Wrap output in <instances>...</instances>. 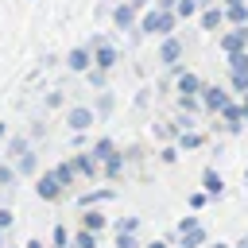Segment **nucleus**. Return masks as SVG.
<instances>
[{
    "mask_svg": "<svg viewBox=\"0 0 248 248\" xmlns=\"http://www.w3.org/2000/svg\"><path fill=\"white\" fill-rule=\"evenodd\" d=\"M174 12L170 8H155V12H147L143 19H140V31L143 35H170V27H174Z\"/></svg>",
    "mask_w": 248,
    "mask_h": 248,
    "instance_id": "nucleus-1",
    "label": "nucleus"
},
{
    "mask_svg": "<svg viewBox=\"0 0 248 248\" xmlns=\"http://www.w3.org/2000/svg\"><path fill=\"white\" fill-rule=\"evenodd\" d=\"M62 190H66V186L58 182V174H54V170L39 174V182H35V194H39L43 202H58V198H62Z\"/></svg>",
    "mask_w": 248,
    "mask_h": 248,
    "instance_id": "nucleus-2",
    "label": "nucleus"
},
{
    "mask_svg": "<svg viewBox=\"0 0 248 248\" xmlns=\"http://www.w3.org/2000/svg\"><path fill=\"white\" fill-rule=\"evenodd\" d=\"M116 62H120L116 46H112V43H105V39H97V43H93V66H97V70H112Z\"/></svg>",
    "mask_w": 248,
    "mask_h": 248,
    "instance_id": "nucleus-3",
    "label": "nucleus"
},
{
    "mask_svg": "<svg viewBox=\"0 0 248 248\" xmlns=\"http://www.w3.org/2000/svg\"><path fill=\"white\" fill-rule=\"evenodd\" d=\"M202 108H209V112H221L225 105H229V93L221 89V85H202Z\"/></svg>",
    "mask_w": 248,
    "mask_h": 248,
    "instance_id": "nucleus-4",
    "label": "nucleus"
},
{
    "mask_svg": "<svg viewBox=\"0 0 248 248\" xmlns=\"http://www.w3.org/2000/svg\"><path fill=\"white\" fill-rule=\"evenodd\" d=\"M182 54H186V46H182L174 35H167V39H163V46H159V62H163V66H178V58H182Z\"/></svg>",
    "mask_w": 248,
    "mask_h": 248,
    "instance_id": "nucleus-5",
    "label": "nucleus"
},
{
    "mask_svg": "<svg viewBox=\"0 0 248 248\" xmlns=\"http://www.w3.org/2000/svg\"><path fill=\"white\" fill-rule=\"evenodd\" d=\"M66 124H70L74 132H89V128H93V108H85V105L70 108V112H66Z\"/></svg>",
    "mask_w": 248,
    "mask_h": 248,
    "instance_id": "nucleus-6",
    "label": "nucleus"
},
{
    "mask_svg": "<svg viewBox=\"0 0 248 248\" xmlns=\"http://www.w3.org/2000/svg\"><path fill=\"white\" fill-rule=\"evenodd\" d=\"M66 66H70V70H78V74H81V70H89V66H93V50H89V46H74V50L66 54Z\"/></svg>",
    "mask_w": 248,
    "mask_h": 248,
    "instance_id": "nucleus-7",
    "label": "nucleus"
},
{
    "mask_svg": "<svg viewBox=\"0 0 248 248\" xmlns=\"http://www.w3.org/2000/svg\"><path fill=\"white\" fill-rule=\"evenodd\" d=\"M74 167H78L81 178H93L101 170V159H93V151H81V155H74Z\"/></svg>",
    "mask_w": 248,
    "mask_h": 248,
    "instance_id": "nucleus-8",
    "label": "nucleus"
},
{
    "mask_svg": "<svg viewBox=\"0 0 248 248\" xmlns=\"http://www.w3.org/2000/svg\"><path fill=\"white\" fill-rule=\"evenodd\" d=\"M202 186H205V194H209V198H221V194H225V182H221V174H217L213 167H205V170H202Z\"/></svg>",
    "mask_w": 248,
    "mask_h": 248,
    "instance_id": "nucleus-9",
    "label": "nucleus"
},
{
    "mask_svg": "<svg viewBox=\"0 0 248 248\" xmlns=\"http://www.w3.org/2000/svg\"><path fill=\"white\" fill-rule=\"evenodd\" d=\"M112 23H116L120 31H128V27L136 23V8H132V4H120V8L112 12Z\"/></svg>",
    "mask_w": 248,
    "mask_h": 248,
    "instance_id": "nucleus-10",
    "label": "nucleus"
},
{
    "mask_svg": "<svg viewBox=\"0 0 248 248\" xmlns=\"http://www.w3.org/2000/svg\"><path fill=\"white\" fill-rule=\"evenodd\" d=\"M16 170H19V174H35V170H39V155L27 147L23 155H16Z\"/></svg>",
    "mask_w": 248,
    "mask_h": 248,
    "instance_id": "nucleus-11",
    "label": "nucleus"
},
{
    "mask_svg": "<svg viewBox=\"0 0 248 248\" xmlns=\"http://www.w3.org/2000/svg\"><path fill=\"white\" fill-rule=\"evenodd\" d=\"M198 93H202V81L194 74H182L178 78V97H198Z\"/></svg>",
    "mask_w": 248,
    "mask_h": 248,
    "instance_id": "nucleus-12",
    "label": "nucleus"
},
{
    "mask_svg": "<svg viewBox=\"0 0 248 248\" xmlns=\"http://www.w3.org/2000/svg\"><path fill=\"white\" fill-rule=\"evenodd\" d=\"M221 116H225V124H229V132H236V128H240V120H244V108L229 101V105L221 108Z\"/></svg>",
    "mask_w": 248,
    "mask_h": 248,
    "instance_id": "nucleus-13",
    "label": "nucleus"
},
{
    "mask_svg": "<svg viewBox=\"0 0 248 248\" xmlns=\"http://www.w3.org/2000/svg\"><path fill=\"white\" fill-rule=\"evenodd\" d=\"M182 236V248H198V244H205V229L202 225H194V229H186V232H178Z\"/></svg>",
    "mask_w": 248,
    "mask_h": 248,
    "instance_id": "nucleus-14",
    "label": "nucleus"
},
{
    "mask_svg": "<svg viewBox=\"0 0 248 248\" xmlns=\"http://www.w3.org/2000/svg\"><path fill=\"white\" fill-rule=\"evenodd\" d=\"M225 19H229L232 27H240V23H248V4H232V8H225Z\"/></svg>",
    "mask_w": 248,
    "mask_h": 248,
    "instance_id": "nucleus-15",
    "label": "nucleus"
},
{
    "mask_svg": "<svg viewBox=\"0 0 248 248\" xmlns=\"http://www.w3.org/2000/svg\"><path fill=\"white\" fill-rule=\"evenodd\" d=\"M89 151H93V159H101V163H105V159H108V155H116V143H112V140H108V136H105V140H97V143H93V147H89Z\"/></svg>",
    "mask_w": 248,
    "mask_h": 248,
    "instance_id": "nucleus-16",
    "label": "nucleus"
},
{
    "mask_svg": "<svg viewBox=\"0 0 248 248\" xmlns=\"http://www.w3.org/2000/svg\"><path fill=\"white\" fill-rule=\"evenodd\" d=\"M101 170H105L108 178H120V170H124V155H120V151H116V155H108V159L101 163Z\"/></svg>",
    "mask_w": 248,
    "mask_h": 248,
    "instance_id": "nucleus-17",
    "label": "nucleus"
},
{
    "mask_svg": "<svg viewBox=\"0 0 248 248\" xmlns=\"http://www.w3.org/2000/svg\"><path fill=\"white\" fill-rule=\"evenodd\" d=\"M54 174H58V182H62V186H70L74 178H81V174H78V167H74V159H70V163H58V167H54Z\"/></svg>",
    "mask_w": 248,
    "mask_h": 248,
    "instance_id": "nucleus-18",
    "label": "nucleus"
},
{
    "mask_svg": "<svg viewBox=\"0 0 248 248\" xmlns=\"http://www.w3.org/2000/svg\"><path fill=\"white\" fill-rule=\"evenodd\" d=\"M108 198H112V190H93V194H81V198H78V205H81V209H89V205H101V202H108Z\"/></svg>",
    "mask_w": 248,
    "mask_h": 248,
    "instance_id": "nucleus-19",
    "label": "nucleus"
},
{
    "mask_svg": "<svg viewBox=\"0 0 248 248\" xmlns=\"http://www.w3.org/2000/svg\"><path fill=\"white\" fill-rule=\"evenodd\" d=\"M221 19H225V12H221V8H202V27H205V31H213Z\"/></svg>",
    "mask_w": 248,
    "mask_h": 248,
    "instance_id": "nucleus-20",
    "label": "nucleus"
},
{
    "mask_svg": "<svg viewBox=\"0 0 248 248\" xmlns=\"http://www.w3.org/2000/svg\"><path fill=\"white\" fill-rule=\"evenodd\" d=\"M81 229H93V232H101V229H105V217H101L97 209H85V213H81Z\"/></svg>",
    "mask_w": 248,
    "mask_h": 248,
    "instance_id": "nucleus-21",
    "label": "nucleus"
},
{
    "mask_svg": "<svg viewBox=\"0 0 248 248\" xmlns=\"http://www.w3.org/2000/svg\"><path fill=\"white\" fill-rule=\"evenodd\" d=\"M229 66H232V74H248V50L229 54Z\"/></svg>",
    "mask_w": 248,
    "mask_h": 248,
    "instance_id": "nucleus-22",
    "label": "nucleus"
},
{
    "mask_svg": "<svg viewBox=\"0 0 248 248\" xmlns=\"http://www.w3.org/2000/svg\"><path fill=\"white\" fill-rule=\"evenodd\" d=\"M74 248H97V232H93V229H81V232L74 236Z\"/></svg>",
    "mask_w": 248,
    "mask_h": 248,
    "instance_id": "nucleus-23",
    "label": "nucleus"
},
{
    "mask_svg": "<svg viewBox=\"0 0 248 248\" xmlns=\"http://www.w3.org/2000/svg\"><path fill=\"white\" fill-rule=\"evenodd\" d=\"M50 240H54V248H66V244H74V236H70L62 225H54V229H50Z\"/></svg>",
    "mask_w": 248,
    "mask_h": 248,
    "instance_id": "nucleus-24",
    "label": "nucleus"
},
{
    "mask_svg": "<svg viewBox=\"0 0 248 248\" xmlns=\"http://www.w3.org/2000/svg\"><path fill=\"white\" fill-rule=\"evenodd\" d=\"M198 8H202L198 0H178V4H174V16H182V19H190V16L198 12Z\"/></svg>",
    "mask_w": 248,
    "mask_h": 248,
    "instance_id": "nucleus-25",
    "label": "nucleus"
},
{
    "mask_svg": "<svg viewBox=\"0 0 248 248\" xmlns=\"http://www.w3.org/2000/svg\"><path fill=\"white\" fill-rule=\"evenodd\" d=\"M178 143L182 147H202V136L198 132H178Z\"/></svg>",
    "mask_w": 248,
    "mask_h": 248,
    "instance_id": "nucleus-26",
    "label": "nucleus"
},
{
    "mask_svg": "<svg viewBox=\"0 0 248 248\" xmlns=\"http://www.w3.org/2000/svg\"><path fill=\"white\" fill-rule=\"evenodd\" d=\"M12 182H16V170H12L8 163H0V186H4V190H12Z\"/></svg>",
    "mask_w": 248,
    "mask_h": 248,
    "instance_id": "nucleus-27",
    "label": "nucleus"
},
{
    "mask_svg": "<svg viewBox=\"0 0 248 248\" xmlns=\"http://www.w3.org/2000/svg\"><path fill=\"white\" fill-rule=\"evenodd\" d=\"M27 147H31V143H27V140H23V136H16V140H12V143H8V155H23V151H27Z\"/></svg>",
    "mask_w": 248,
    "mask_h": 248,
    "instance_id": "nucleus-28",
    "label": "nucleus"
},
{
    "mask_svg": "<svg viewBox=\"0 0 248 248\" xmlns=\"http://www.w3.org/2000/svg\"><path fill=\"white\" fill-rule=\"evenodd\" d=\"M140 229V217H124V221H116V232H136Z\"/></svg>",
    "mask_w": 248,
    "mask_h": 248,
    "instance_id": "nucleus-29",
    "label": "nucleus"
},
{
    "mask_svg": "<svg viewBox=\"0 0 248 248\" xmlns=\"http://www.w3.org/2000/svg\"><path fill=\"white\" fill-rule=\"evenodd\" d=\"M12 221H16V213H12L8 205H0V229H4V232L12 229Z\"/></svg>",
    "mask_w": 248,
    "mask_h": 248,
    "instance_id": "nucleus-30",
    "label": "nucleus"
},
{
    "mask_svg": "<svg viewBox=\"0 0 248 248\" xmlns=\"http://www.w3.org/2000/svg\"><path fill=\"white\" fill-rule=\"evenodd\" d=\"M232 89L244 93V89H248V74H232Z\"/></svg>",
    "mask_w": 248,
    "mask_h": 248,
    "instance_id": "nucleus-31",
    "label": "nucleus"
},
{
    "mask_svg": "<svg viewBox=\"0 0 248 248\" xmlns=\"http://www.w3.org/2000/svg\"><path fill=\"white\" fill-rule=\"evenodd\" d=\"M97 108H101V112H112V97H108V93H101V101H97Z\"/></svg>",
    "mask_w": 248,
    "mask_h": 248,
    "instance_id": "nucleus-32",
    "label": "nucleus"
},
{
    "mask_svg": "<svg viewBox=\"0 0 248 248\" xmlns=\"http://www.w3.org/2000/svg\"><path fill=\"white\" fill-rule=\"evenodd\" d=\"M159 159H163V163H174V159H178V151H174V147H163V151H159Z\"/></svg>",
    "mask_w": 248,
    "mask_h": 248,
    "instance_id": "nucleus-33",
    "label": "nucleus"
},
{
    "mask_svg": "<svg viewBox=\"0 0 248 248\" xmlns=\"http://www.w3.org/2000/svg\"><path fill=\"white\" fill-rule=\"evenodd\" d=\"M194 225H198V217H182V221H178V232H186V229H194Z\"/></svg>",
    "mask_w": 248,
    "mask_h": 248,
    "instance_id": "nucleus-34",
    "label": "nucleus"
},
{
    "mask_svg": "<svg viewBox=\"0 0 248 248\" xmlns=\"http://www.w3.org/2000/svg\"><path fill=\"white\" fill-rule=\"evenodd\" d=\"M174 4L178 0H155V8H170V12H174Z\"/></svg>",
    "mask_w": 248,
    "mask_h": 248,
    "instance_id": "nucleus-35",
    "label": "nucleus"
},
{
    "mask_svg": "<svg viewBox=\"0 0 248 248\" xmlns=\"http://www.w3.org/2000/svg\"><path fill=\"white\" fill-rule=\"evenodd\" d=\"M240 108H244V120H248V89L240 93Z\"/></svg>",
    "mask_w": 248,
    "mask_h": 248,
    "instance_id": "nucleus-36",
    "label": "nucleus"
},
{
    "mask_svg": "<svg viewBox=\"0 0 248 248\" xmlns=\"http://www.w3.org/2000/svg\"><path fill=\"white\" fill-rule=\"evenodd\" d=\"M128 4H132L136 12H140V8H147V0H128Z\"/></svg>",
    "mask_w": 248,
    "mask_h": 248,
    "instance_id": "nucleus-37",
    "label": "nucleus"
},
{
    "mask_svg": "<svg viewBox=\"0 0 248 248\" xmlns=\"http://www.w3.org/2000/svg\"><path fill=\"white\" fill-rule=\"evenodd\" d=\"M147 248H167V244H163V240H151V244H147Z\"/></svg>",
    "mask_w": 248,
    "mask_h": 248,
    "instance_id": "nucleus-38",
    "label": "nucleus"
},
{
    "mask_svg": "<svg viewBox=\"0 0 248 248\" xmlns=\"http://www.w3.org/2000/svg\"><path fill=\"white\" fill-rule=\"evenodd\" d=\"M232 4H248V0H225V8H232Z\"/></svg>",
    "mask_w": 248,
    "mask_h": 248,
    "instance_id": "nucleus-39",
    "label": "nucleus"
},
{
    "mask_svg": "<svg viewBox=\"0 0 248 248\" xmlns=\"http://www.w3.org/2000/svg\"><path fill=\"white\" fill-rule=\"evenodd\" d=\"M23 248H43V244H39V240H27V244H23Z\"/></svg>",
    "mask_w": 248,
    "mask_h": 248,
    "instance_id": "nucleus-40",
    "label": "nucleus"
},
{
    "mask_svg": "<svg viewBox=\"0 0 248 248\" xmlns=\"http://www.w3.org/2000/svg\"><path fill=\"white\" fill-rule=\"evenodd\" d=\"M4 136H8V128H4V124H0V140H4Z\"/></svg>",
    "mask_w": 248,
    "mask_h": 248,
    "instance_id": "nucleus-41",
    "label": "nucleus"
},
{
    "mask_svg": "<svg viewBox=\"0 0 248 248\" xmlns=\"http://www.w3.org/2000/svg\"><path fill=\"white\" fill-rule=\"evenodd\" d=\"M213 248H229V244H221V240H217V244H213Z\"/></svg>",
    "mask_w": 248,
    "mask_h": 248,
    "instance_id": "nucleus-42",
    "label": "nucleus"
},
{
    "mask_svg": "<svg viewBox=\"0 0 248 248\" xmlns=\"http://www.w3.org/2000/svg\"><path fill=\"white\" fill-rule=\"evenodd\" d=\"M0 248H4V229H0Z\"/></svg>",
    "mask_w": 248,
    "mask_h": 248,
    "instance_id": "nucleus-43",
    "label": "nucleus"
},
{
    "mask_svg": "<svg viewBox=\"0 0 248 248\" xmlns=\"http://www.w3.org/2000/svg\"><path fill=\"white\" fill-rule=\"evenodd\" d=\"M236 248H248V240H244V244H236Z\"/></svg>",
    "mask_w": 248,
    "mask_h": 248,
    "instance_id": "nucleus-44",
    "label": "nucleus"
},
{
    "mask_svg": "<svg viewBox=\"0 0 248 248\" xmlns=\"http://www.w3.org/2000/svg\"><path fill=\"white\" fill-rule=\"evenodd\" d=\"M244 178H248V170H244Z\"/></svg>",
    "mask_w": 248,
    "mask_h": 248,
    "instance_id": "nucleus-45",
    "label": "nucleus"
}]
</instances>
